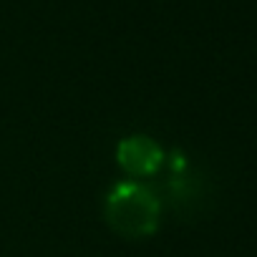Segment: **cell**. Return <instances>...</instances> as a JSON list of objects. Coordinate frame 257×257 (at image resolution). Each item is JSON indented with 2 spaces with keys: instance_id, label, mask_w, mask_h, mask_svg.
I'll return each instance as SVG.
<instances>
[{
  "instance_id": "cell-1",
  "label": "cell",
  "mask_w": 257,
  "mask_h": 257,
  "mask_svg": "<svg viewBox=\"0 0 257 257\" xmlns=\"http://www.w3.org/2000/svg\"><path fill=\"white\" fill-rule=\"evenodd\" d=\"M159 199L139 182H121L106 197V219L123 237H147L159 227Z\"/></svg>"
},
{
  "instance_id": "cell-2",
  "label": "cell",
  "mask_w": 257,
  "mask_h": 257,
  "mask_svg": "<svg viewBox=\"0 0 257 257\" xmlns=\"http://www.w3.org/2000/svg\"><path fill=\"white\" fill-rule=\"evenodd\" d=\"M116 162L132 177H152L164 164V152L149 137H126L116 147Z\"/></svg>"
}]
</instances>
